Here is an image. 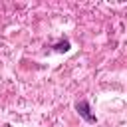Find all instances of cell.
Instances as JSON below:
<instances>
[{
    "instance_id": "obj_1",
    "label": "cell",
    "mask_w": 127,
    "mask_h": 127,
    "mask_svg": "<svg viewBox=\"0 0 127 127\" xmlns=\"http://www.w3.org/2000/svg\"><path fill=\"white\" fill-rule=\"evenodd\" d=\"M75 111L79 113V117L85 121V123H95L97 121V117L91 113V107H89V101L87 99H79V101H75Z\"/></svg>"
},
{
    "instance_id": "obj_2",
    "label": "cell",
    "mask_w": 127,
    "mask_h": 127,
    "mask_svg": "<svg viewBox=\"0 0 127 127\" xmlns=\"http://www.w3.org/2000/svg\"><path fill=\"white\" fill-rule=\"evenodd\" d=\"M52 48H54L56 52H67V50H69V40H62V42L54 44Z\"/></svg>"
}]
</instances>
